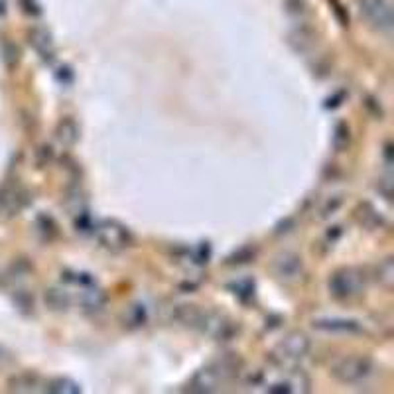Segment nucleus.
<instances>
[{
    "mask_svg": "<svg viewBox=\"0 0 394 394\" xmlns=\"http://www.w3.org/2000/svg\"><path fill=\"white\" fill-rule=\"evenodd\" d=\"M309 353V339L306 333L292 332L284 335L271 351V359L280 369H294Z\"/></svg>",
    "mask_w": 394,
    "mask_h": 394,
    "instance_id": "f257e3e1",
    "label": "nucleus"
},
{
    "mask_svg": "<svg viewBox=\"0 0 394 394\" xmlns=\"http://www.w3.org/2000/svg\"><path fill=\"white\" fill-rule=\"evenodd\" d=\"M375 372V363L367 355H349L341 357L332 367V375L345 384H357L369 379Z\"/></svg>",
    "mask_w": 394,
    "mask_h": 394,
    "instance_id": "7ed1b4c3",
    "label": "nucleus"
},
{
    "mask_svg": "<svg viewBox=\"0 0 394 394\" xmlns=\"http://www.w3.org/2000/svg\"><path fill=\"white\" fill-rule=\"evenodd\" d=\"M55 140L62 148H74L79 140V126L74 119H63L55 128Z\"/></svg>",
    "mask_w": 394,
    "mask_h": 394,
    "instance_id": "ddd939ff",
    "label": "nucleus"
},
{
    "mask_svg": "<svg viewBox=\"0 0 394 394\" xmlns=\"http://www.w3.org/2000/svg\"><path fill=\"white\" fill-rule=\"evenodd\" d=\"M272 272L286 282L296 280L302 274V259L294 252H282L272 260Z\"/></svg>",
    "mask_w": 394,
    "mask_h": 394,
    "instance_id": "9d476101",
    "label": "nucleus"
},
{
    "mask_svg": "<svg viewBox=\"0 0 394 394\" xmlns=\"http://www.w3.org/2000/svg\"><path fill=\"white\" fill-rule=\"evenodd\" d=\"M196 329L205 333V335H209L213 339H219V341H225V339L233 337L234 332H237L234 323L227 316H223L219 311H213V309L203 308H201V314H199Z\"/></svg>",
    "mask_w": 394,
    "mask_h": 394,
    "instance_id": "20e7f679",
    "label": "nucleus"
},
{
    "mask_svg": "<svg viewBox=\"0 0 394 394\" xmlns=\"http://www.w3.org/2000/svg\"><path fill=\"white\" fill-rule=\"evenodd\" d=\"M363 290V278L357 271L353 268H343V271L335 272L329 278V292L339 300L353 298Z\"/></svg>",
    "mask_w": 394,
    "mask_h": 394,
    "instance_id": "0eeeda50",
    "label": "nucleus"
},
{
    "mask_svg": "<svg viewBox=\"0 0 394 394\" xmlns=\"http://www.w3.org/2000/svg\"><path fill=\"white\" fill-rule=\"evenodd\" d=\"M377 280L384 286V288H393L394 284V262L393 259H384L379 262L377 266Z\"/></svg>",
    "mask_w": 394,
    "mask_h": 394,
    "instance_id": "2eb2a0df",
    "label": "nucleus"
},
{
    "mask_svg": "<svg viewBox=\"0 0 394 394\" xmlns=\"http://www.w3.org/2000/svg\"><path fill=\"white\" fill-rule=\"evenodd\" d=\"M37 377H34V375H20V377H16V379H12V382H10V391H14V393H36L37 388Z\"/></svg>",
    "mask_w": 394,
    "mask_h": 394,
    "instance_id": "dca6fc26",
    "label": "nucleus"
},
{
    "mask_svg": "<svg viewBox=\"0 0 394 394\" xmlns=\"http://www.w3.org/2000/svg\"><path fill=\"white\" fill-rule=\"evenodd\" d=\"M30 44L34 46V49L40 53V58H42L44 62H51V60H53V55H55V46H53V40L49 36L48 30H44V28H34V30L30 32Z\"/></svg>",
    "mask_w": 394,
    "mask_h": 394,
    "instance_id": "9b49d317",
    "label": "nucleus"
},
{
    "mask_svg": "<svg viewBox=\"0 0 394 394\" xmlns=\"http://www.w3.org/2000/svg\"><path fill=\"white\" fill-rule=\"evenodd\" d=\"M30 201L28 191L22 187H4L0 189V219L12 217L24 209Z\"/></svg>",
    "mask_w": 394,
    "mask_h": 394,
    "instance_id": "1a4fd4ad",
    "label": "nucleus"
},
{
    "mask_svg": "<svg viewBox=\"0 0 394 394\" xmlns=\"http://www.w3.org/2000/svg\"><path fill=\"white\" fill-rule=\"evenodd\" d=\"M347 142H349V130H347L345 124H339L337 130H335V136H333V144H335L337 150H343L347 146Z\"/></svg>",
    "mask_w": 394,
    "mask_h": 394,
    "instance_id": "a211bd4d",
    "label": "nucleus"
},
{
    "mask_svg": "<svg viewBox=\"0 0 394 394\" xmlns=\"http://www.w3.org/2000/svg\"><path fill=\"white\" fill-rule=\"evenodd\" d=\"M314 327L321 332L332 333H359L361 325L353 320H343V318H332V320H314Z\"/></svg>",
    "mask_w": 394,
    "mask_h": 394,
    "instance_id": "f8f14e48",
    "label": "nucleus"
},
{
    "mask_svg": "<svg viewBox=\"0 0 394 394\" xmlns=\"http://www.w3.org/2000/svg\"><path fill=\"white\" fill-rule=\"evenodd\" d=\"M359 10L372 28L381 32L393 30V6L388 0H359Z\"/></svg>",
    "mask_w": 394,
    "mask_h": 394,
    "instance_id": "423d86ee",
    "label": "nucleus"
},
{
    "mask_svg": "<svg viewBox=\"0 0 394 394\" xmlns=\"http://www.w3.org/2000/svg\"><path fill=\"white\" fill-rule=\"evenodd\" d=\"M95 234H97L98 243L105 246L107 250H111V252H121L124 248H128L130 243H132L128 229L119 221H109L107 219V221L97 223Z\"/></svg>",
    "mask_w": 394,
    "mask_h": 394,
    "instance_id": "39448f33",
    "label": "nucleus"
},
{
    "mask_svg": "<svg viewBox=\"0 0 394 394\" xmlns=\"http://www.w3.org/2000/svg\"><path fill=\"white\" fill-rule=\"evenodd\" d=\"M266 393H308L309 391V379L300 372V370L284 369L282 379L271 381L268 384H264Z\"/></svg>",
    "mask_w": 394,
    "mask_h": 394,
    "instance_id": "6e6552de",
    "label": "nucleus"
},
{
    "mask_svg": "<svg viewBox=\"0 0 394 394\" xmlns=\"http://www.w3.org/2000/svg\"><path fill=\"white\" fill-rule=\"evenodd\" d=\"M237 363L231 359H223L217 363H211L209 367H203L194 375L189 382L191 393H215L223 382H227L234 375Z\"/></svg>",
    "mask_w": 394,
    "mask_h": 394,
    "instance_id": "f03ea898",
    "label": "nucleus"
},
{
    "mask_svg": "<svg viewBox=\"0 0 394 394\" xmlns=\"http://www.w3.org/2000/svg\"><path fill=\"white\" fill-rule=\"evenodd\" d=\"M46 304L51 306L53 309H65L71 304V298L65 294V290H58V288H51L46 292Z\"/></svg>",
    "mask_w": 394,
    "mask_h": 394,
    "instance_id": "f3484780",
    "label": "nucleus"
},
{
    "mask_svg": "<svg viewBox=\"0 0 394 394\" xmlns=\"http://www.w3.org/2000/svg\"><path fill=\"white\" fill-rule=\"evenodd\" d=\"M44 391H48V393H53V394H77L81 393V386L77 384V382L69 381V379H51V381L46 384V388Z\"/></svg>",
    "mask_w": 394,
    "mask_h": 394,
    "instance_id": "4468645a",
    "label": "nucleus"
}]
</instances>
